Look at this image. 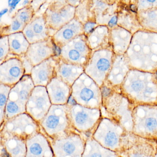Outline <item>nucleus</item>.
<instances>
[{
    "label": "nucleus",
    "mask_w": 157,
    "mask_h": 157,
    "mask_svg": "<svg viewBox=\"0 0 157 157\" xmlns=\"http://www.w3.org/2000/svg\"><path fill=\"white\" fill-rule=\"evenodd\" d=\"M46 88L52 105L67 104L71 96V86L56 76Z\"/></svg>",
    "instance_id": "nucleus-12"
},
{
    "label": "nucleus",
    "mask_w": 157,
    "mask_h": 157,
    "mask_svg": "<svg viewBox=\"0 0 157 157\" xmlns=\"http://www.w3.org/2000/svg\"><path fill=\"white\" fill-rule=\"evenodd\" d=\"M25 25L14 17H12L11 22L8 26L3 27L1 30V36H9L13 34L22 32Z\"/></svg>",
    "instance_id": "nucleus-25"
},
{
    "label": "nucleus",
    "mask_w": 157,
    "mask_h": 157,
    "mask_svg": "<svg viewBox=\"0 0 157 157\" xmlns=\"http://www.w3.org/2000/svg\"><path fill=\"white\" fill-rule=\"evenodd\" d=\"M25 70L20 57L9 54L0 64V83L14 87L24 76Z\"/></svg>",
    "instance_id": "nucleus-8"
},
{
    "label": "nucleus",
    "mask_w": 157,
    "mask_h": 157,
    "mask_svg": "<svg viewBox=\"0 0 157 157\" xmlns=\"http://www.w3.org/2000/svg\"><path fill=\"white\" fill-rule=\"evenodd\" d=\"M4 149L9 157H26V140L15 136L3 134Z\"/></svg>",
    "instance_id": "nucleus-17"
},
{
    "label": "nucleus",
    "mask_w": 157,
    "mask_h": 157,
    "mask_svg": "<svg viewBox=\"0 0 157 157\" xmlns=\"http://www.w3.org/2000/svg\"><path fill=\"white\" fill-rule=\"evenodd\" d=\"M21 1H10L9 2V5L10 7V10H9V13H11L13 10L15 9V7L17 6L18 3L21 2Z\"/></svg>",
    "instance_id": "nucleus-33"
},
{
    "label": "nucleus",
    "mask_w": 157,
    "mask_h": 157,
    "mask_svg": "<svg viewBox=\"0 0 157 157\" xmlns=\"http://www.w3.org/2000/svg\"><path fill=\"white\" fill-rule=\"evenodd\" d=\"M91 1H81L79 5L76 8L75 18L84 25L88 22L92 21L91 18L92 4Z\"/></svg>",
    "instance_id": "nucleus-21"
},
{
    "label": "nucleus",
    "mask_w": 157,
    "mask_h": 157,
    "mask_svg": "<svg viewBox=\"0 0 157 157\" xmlns=\"http://www.w3.org/2000/svg\"><path fill=\"white\" fill-rule=\"evenodd\" d=\"M39 129L37 122L24 113L8 119L3 127V134L26 140L39 133Z\"/></svg>",
    "instance_id": "nucleus-4"
},
{
    "label": "nucleus",
    "mask_w": 157,
    "mask_h": 157,
    "mask_svg": "<svg viewBox=\"0 0 157 157\" xmlns=\"http://www.w3.org/2000/svg\"><path fill=\"white\" fill-rule=\"evenodd\" d=\"M98 91L94 81L85 73L74 82L71 87V98L77 104L88 108L97 105Z\"/></svg>",
    "instance_id": "nucleus-3"
},
{
    "label": "nucleus",
    "mask_w": 157,
    "mask_h": 157,
    "mask_svg": "<svg viewBox=\"0 0 157 157\" xmlns=\"http://www.w3.org/2000/svg\"><path fill=\"white\" fill-rule=\"evenodd\" d=\"M35 86L30 75H24L21 79L12 88L9 94V100L16 102L26 107Z\"/></svg>",
    "instance_id": "nucleus-13"
},
{
    "label": "nucleus",
    "mask_w": 157,
    "mask_h": 157,
    "mask_svg": "<svg viewBox=\"0 0 157 157\" xmlns=\"http://www.w3.org/2000/svg\"><path fill=\"white\" fill-rule=\"evenodd\" d=\"M27 155L37 157H53L51 145L44 135L38 133L26 140Z\"/></svg>",
    "instance_id": "nucleus-14"
},
{
    "label": "nucleus",
    "mask_w": 157,
    "mask_h": 157,
    "mask_svg": "<svg viewBox=\"0 0 157 157\" xmlns=\"http://www.w3.org/2000/svg\"><path fill=\"white\" fill-rule=\"evenodd\" d=\"M52 105L46 88L35 87L26 105V113L36 122L42 121Z\"/></svg>",
    "instance_id": "nucleus-6"
},
{
    "label": "nucleus",
    "mask_w": 157,
    "mask_h": 157,
    "mask_svg": "<svg viewBox=\"0 0 157 157\" xmlns=\"http://www.w3.org/2000/svg\"><path fill=\"white\" fill-rule=\"evenodd\" d=\"M26 157H35V156H30V155H26Z\"/></svg>",
    "instance_id": "nucleus-40"
},
{
    "label": "nucleus",
    "mask_w": 157,
    "mask_h": 157,
    "mask_svg": "<svg viewBox=\"0 0 157 157\" xmlns=\"http://www.w3.org/2000/svg\"><path fill=\"white\" fill-rule=\"evenodd\" d=\"M110 67V62L107 59L101 56L98 52L91 55L85 66L84 73H86L94 81L99 82L102 73L105 72Z\"/></svg>",
    "instance_id": "nucleus-16"
},
{
    "label": "nucleus",
    "mask_w": 157,
    "mask_h": 157,
    "mask_svg": "<svg viewBox=\"0 0 157 157\" xmlns=\"http://www.w3.org/2000/svg\"><path fill=\"white\" fill-rule=\"evenodd\" d=\"M29 25L39 42L44 41L52 36L51 31L46 22L44 13H36Z\"/></svg>",
    "instance_id": "nucleus-20"
},
{
    "label": "nucleus",
    "mask_w": 157,
    "mask_h": 157,
    "mask_svg": "<svg viewBox=\"0 0 157 157\" xmlns=\"http://www.w3.org/2000/svg\"><path fill=\"white\" fill-rule=\"evenodd\" d=\"M81 1H67V2L71 6L76 8L79 5Z\"/></svg>",
    "instance_id": "nucleus-37"
},
{
    "label": "nucleus",
    "mask_w": 157,
    "mask_h": 157,
    "mask_svg": "<svg viewBox=\"0 0 157 157\" xmlns=\"http://www.w3.org/2000/svg\"><path fill=\"white\" fill-rule=\"evenodd\" d=\"M76 8L67 1H51L44 13L48 27L56 33L75 18Z\"/></svg>",
    "instance_id": "nucleus-2"
},
{
    "label": "nucleus",
    "mask_w": 157,
    "mask_h": 157,
    "mask_svg": "<svg viewBox=\"0 0 157 157\" xmlns=\"http://www.w3.org/2000/svg\"><path fill=\"white\" fill-rule=\"evenodd\" d=\"M111 93V90L106 87H103L101 89V94L104 97L108 96Z\"/></svg>",
    "instance_id": "nucleus-34"
},
{
    "label": "nucleus",
    "mask_w": 157,
    "mask_h": 157,
    "mask_svg": "<svg viewBox=\"0 0 157 157\" xmlns=\"http://www.w3.org/2000/svg\"><path fill=\"white\" fill-rule=\"evenodd\" d=\"M117 22V17L116 16H114L108 23V25L110 27H113L116 24Z\"/></svg>",
    "instance_id": "nucleus-36"
},
{
    "label": "nucleus",
    "mask_w": 157,
    "mask_h": 157,
    "mask_svg": "<svg viewBox=\"0 0 157 157\" xmlns=\"http://www.w3.org/2000/svg\"><path fill=\"white\" fill-rule=\"evenodd\" d=\"M59 59V55H56L33 67L30 76L35 87H46L56 77V69Z\"/></svg>",
    "instance_id": "nucleus-9"
},
{
    "label": "nucleus",
    "mask_w": 157,
    "mask_h": 157,
    "mask_svg": "<svg viewBox=\"0 0 157 157\" xmlns=\"http://www.w3.org/2000/svg\"><path fill=\"white\" fill-rule=\"evenodd\" d=\"M12 87L0 83V110H1V122L5 117V108L9 100V94Z\"/></svg>",
    "instance_id": "nucleus-26"
},
{
    "label": "nucleus",
    "mask_w": 157,
    "mask_h": 157,
    "mask_svg": "<svg viewBox=\"0 0 157 157\" xmlns=\"http://www.w3.org/2000/svg\"><path fill=\"white\" fill-rule=\"evenodd\" d=\"M10 44V54L18 57L26 54L29 47L28 42L22 32L8 36Z\"/></svg>",
    "instance_id": "nucleus-19"
},
{
    "label": "nucleus",
    "mask_w": 157,
    "mask_h": 157,
    "mask_svg": "<svg viewBox=\"0 0 157 157\" xmlns=\"http://www.w3.org/2000/svg\"><path fill=\"white\" fill-rule=\"evenodd\" d=\"M68 43L74 48L79 51L84 56L90 59L92 50L88 45L87 36L85 35L77 36Z\"/></svg>",
    "instance_id": "nucleus-22"
},
{
    "label": "nucleus",
    "mask_w": 157,
    "mask_h": 157,
    "mask_svg": "<svg viewBox=\"0 0 157 157\" xmlns=\"http://www.w3.org/2000/svg\"><path fill=\"white\" fill-rule=\"evenodd\" d=\"M21 60L25 70V75H30L32 72V70L33 68V66L32 65L30 61L28 60L25 55L19 57Z\"/></svg>",
    "instance_id": "nucleus-30"
},
{
    "label": "nucleus",
    "mask_w": 157,
    "mask_h": 157,
    "mask_svg": "<svg viewBox=\"0 0 157 157\" xmlns=\"http://www.w3.org/2000/svg\"><path fill=\"white\" fill-rule=\"evenodd\" d=\"M26 113V107L20 104L8 100L5 108V117L10 119L21 114Z\"/></svg>",
    "instance_id": "nucleus-24"
},
{
    "label": "nucleus",
    "mask_w": 157,
    "mask_h": 157,
    "mask_svg": "<svg viewBox=\"0 0 157 157\" xmlns=\"http://www.w3.org/2000/svg\"><path fill=\"white\" fill-rule=\"evenodd\" d=\"M84 67L67 63L60 58L56 69V77L71 87L75 81L84 73Z\"/></svg>",
    "instance_id": "nucleus-15"
},
{
    "label": "nucleus",
    "mask_w": 157,
    "mask_h": 157,
    "mask_svg": "<svg viewBox=\"0 0 157 157\" xmlns=\"http://www.w3.org/2000/svg\"><path fill=\"white\" fill-rule=\"evenodd\" d=\"M142 87V85L140 82H134L132 84V88L135 91H138L141 89Z\"/></svg>",
    "instance_id": "nucleus-35"
},
{
    "label": "nucleus",
    "mask_w": 157,
    "mask_h": 157,
    "mask_svg": "<svg viewBox=\"0 0 157 157\" xmlns=\"http://www.w3.org/2000/svg\"><path fill=\"white\" fill-rule=\"evenodd\" d=\"M146 126L150 131H153L157 127V121L153 117H149L146 120Z\"/></svg>",
    "instance_id": "nucleus-32"
},
{
    "label": "nucleus",
    "mask_w": 157,
    "mask_h": 157,
    "mask_svg": "<svg viewBox=\"0 0 157 157\" xmlns=\"http://www.w3.org/2000/svg\"><path fill=\"white\" fill-rule=\"evenodd\" d=\"M10 48L8 36H1L0 39V64L7 58L10 54Z\"/></svg>",
    "instance_id": "nucleus-27"
},
{
    "label": "nucleus",
    "mask_w": 157,
    "mask_h": 157,
    "mask_svg": "<svg viewBox=\"0 0 157 157\" xmlns=\"http://www.w3.org/2000/svg\"><path fill=\"white\" fill-rule=\"evenodd\" d=\"M96 23L93 21L88 22L87 23L83 25L84 35L86 36H88L95 29Z\"/></svg>",
    "instance_id": "nucleus-31"
},
{
    "label": "nucleus",
    "mask_w": 157,
    "mask_h": 157,
    "mask_svg": "<svg viewBox=\"0 0 157 157\" xmlns=\"http://www.w3.org/2000/svg\"><path fill=\"white\" fill-rule=\"evenodd\" d=\"M9 9H4V10H2L1 12V18H2V15L7 13V12H9Z\"/></svg>",
    "instance_id": "nucleus-39"
},
{
    "label": "nucleus",
    "mask_w": 157,
    "mask_h": 157,
    "mask_svg": "<svg viewBox=\"0 0 157 157\" xmlns=\"http://www.w3.org/2000/svg\"><path fill=\"white\" fill-rule=\"evenodd\" d=\"M45 132L53 138L67 136L71 123L68 104L52 105L47 114L40 122Z\"/></svg>",
    "instance_id": "nucleus-1"
},
{
    "label": "nucleus",
    "mask_w": 157,
    "mask_h": 157,
    "mask_svg": "<svg viewBox=\"0 0 157 157\" xmlns=\"http://www.w3.org/2000/svg\"><path fill=\"white\" fill-rule=\"evenodd\" d=\"M130 10L132 11L133 12L136 13L137 10V8L135 5H131L130 6Z\"/></svg>",
    "instance_id": "nucleus-38"
},
{
    "label": "nucleus",
    "mask_w": 157,
    "mask_h": 157,
    "mask_svg": "<svg viewBox=\"0 0 157 157\" xmlns=\"http://www.w3.org/2000/svg\"><path fill=\"white\" fill-rule=\"evenodd\" d=\"M83 34V25L75 18L56 32L52 37L55 45L59 49L77 36Z\"/></svg>",
    "instance_id": "nucleus-11"
},
{
    "label": "nucleus",
    "mask_w": 157,
    "mask_h": 157,
    "mask_svg": "<svg viewBox=\"0 0 157 157\" xmlns=\"http://www.w3.org/2000/svg\"><path fill=\"white\" fill-rule=\"evenodd\" d=\"M22 33L30 44L39 42L36 36L29 24L25 26Z\"/></svg>",
    "instance_id": "nucleus-28"
},
{
    "label": "nucleus",
    "mask_w": 157,
    "mask_h": 157,
    "mask_svg": "<svg viewBox=\"0 0 157 157\" xmlns=\"http://www.w3.org/2000/svg\"><path fill=\"white\" fill-rule=\"evenodd\" d=\"M59 50V57L67 63L79 65L85 67L90 59L84 56L69 43L62 47Z\"/></svg>",
    "instance_id": "nucleus-18"
},
{
    "label": "nucleus",
    "mask_w": 157,
    "mask_h": 157,
    "mask_svg": "<svg viewBox=\"0 0 157 157\" xmlns=\"http://www.w3.org/2000/svg\"><path fill=\"white\" fill-rule=\"evenodd\" d=\"M156 79H157V71L156 72Z\"/></svg>",
    "instance_id": "nucleus-41"
},
{
    "label": "nucleus",
    "mask_w": 157,
    "mask_h": 157,
    "mask_svg": "<svg viewBox=\"0 0 157 157\" xmlns=\"http://www.w3.org/2000/svg\"><path fill=\"white\" fill-rule=\"evenodd\" d=\"M35 14L36 13L30 3L27 6L18 10L12 17L18 19L26 26L30 23Z\"/></svg>",
    "instance_id": "nucleus-23"
},
{
    "label": "nucleus",
    "mask_w": 157,
    "mask_h": 157,
    "mask_svg": "<svg viewBox=\"0 0 157 157\" xmlns=\"http://www.w3.org/2000/svg\"><path fill=\"white\" fill-rule=\"evenodd\" d=\"M85 144L79 135L70 134L54 140L51 145L55 157H82Z\"/></svg>",
    "instance_id": "nucleus-5"
},
{
    "label": "nucleus",
    "mask_w": 157,
    "mask_h": 157,
    "mask_svg": "<svg viewBox=\"0 0 157 157\" xmlns=\"http://www.w3.org/2000/svg\"><path fill=\"white\" fill-rule=\"evenodd\" d=\"M67 104L71 125L78 131H89L96 122L98 117L97 110L77 104Z\"/></svg>",
    "instance_id": "nucleus-7"
},
{
    "label": "nucleus",
    "mask_w": 157,
    "mask_h": 157,
    "mask_svg": "<svg viewBox=\"0 0 157 157\" xmlns=\"http://www.w3.org/2000/svg\"><path fill=\"white\" fill-rule=\"evenodd\" d=\"M118 142L117 135L113 131L106 133L104 138V142L106 146L112 147L115 146Z\"/></svg>",
    "instance_id": "nucleus-29"
},
{
    "label": "nucleus",
    "mask_w": 157,
    "mask_h": 157,
    "mask_svg": "<svg viewBox=\"0 0 157 157\" xmlns=\"http://www.w3.org/2000/svg\"><path fill=\"white\" fill-rule=\"evenodd\" d=\"M52 37L44 41L30 44L25 57L33 67L54 56L59 55Z\"/></svg>",
    "instance_id": "nucleus-10"
}]
</instances>
